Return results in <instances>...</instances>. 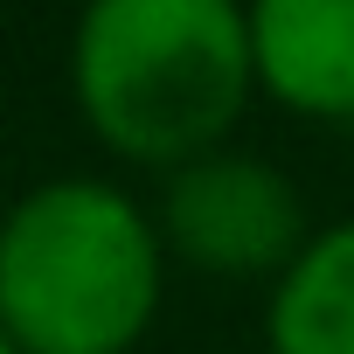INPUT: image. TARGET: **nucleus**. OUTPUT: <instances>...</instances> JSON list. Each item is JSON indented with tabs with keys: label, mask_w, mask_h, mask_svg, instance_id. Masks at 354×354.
I'll list each match as a JSON object with an SVG mask.
<instances>
[{
	"label": "nucleus",
	"mask_w": 354,
	"mask_h": 354,
	"mask_svg": "<svg viewBox=\"0 0 354 354\" xmlns=\"http://www.w3.org/2000/svg\"><path fill=\"white\" fill-rule=\"evenodd\" d=\"M70 97L111 160L174 174L243 125L250 21L230 0H91L70 28Z\"/></svg>",
	"instance_id": "nucleus-1"
},
{
	"label": "nucleus",
	"mask_w": 354,
	"mask_h": 354,
	"mask_svg": "<svg viewBox=\"0 0 354 354\" xmlns=\"http://www.w3.org/2000/svg\"><path fill=\"white\" fill-rule=\"evenodd\" d=\"M167 306L153 209L104 174H56L0 209V333L21 354H132Z\"/></svg>",
	"instance_id": "nucleus-2"
},
{
	"label": "nucleus",
	"mask_w": 354,
	"mask_h": 354,
	"mask_svg": "<svg viewBox=\"0 0 354 354\" xmlns=\"http://www.w3.org/2000/svg\"><path fill=\"white\" fill-rule=\"evenodd\" d=\"M153 230L174 264H188L202 278H230V285L264 278L271 285L306 250L313 216L285 167H271L264 153H243V146H216L188 167L160 174Z\"/></svg>",
	"instance_id": "nucleus-3"
},
{
	"label": "nucleus",
	"mask_w": 354,
	"mask_h": 354,
	"mask_svg": "<svg viewBox=\"0 0 354 354\" xmlns=\"http://www.w3.org/2000/svg\"><path fill=\"white\" fill-rule=\"evenodd\" d=\"M250 84L292 118L354 125V0H257Z\"/></svg>",
	"instance_id": "nucleus-4"
},
{
	"label": "nucleus",
	"mask_w": 354,
	"mask_h": 354,
	"mask_svg": "<svg viewBox=\"0 0 354 354\" xmlns=\"http://www.w3.org/2000/svg\"><path fill=\"white\" fill-rule=\"evenodd\" d=\"M271 354H354V216L319 223L264 299Z\"/></svg>",
	"instance_id": "nucleus-5"
},
{
	"label": "nucleus",
	"mask_w": 354,
	"mask_h": 354,
	"mask_svg": "<svg viewBox=\"0 0 354 354\" xmlns=\"http://www.w3.org/2000/svg\"><path fill=\"white\" fill-rule=\"evenodd\" d=\"M0 354H21V347H15V340H8V333H0Z\"/></svg>",
	"instance_id": "nucleus-6"
}]
</instances>
